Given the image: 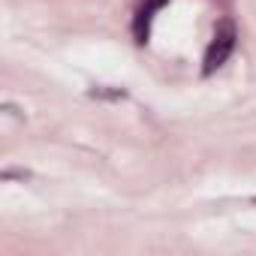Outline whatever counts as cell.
<instances>
[{"mask_svg": "<svg viewBox=\"0 0 256 256\" xmlns=\"http://www.w3.org/2000/svg\"><path fill=\"white\" fill-rule=\"evenodd\" d=\"M166 6V0H142L139 10H136V18H133V36L136 42H148V34H151V22H154V12Z\"/></svg>", "mask_w": 256, "mask_h": 256, "instance_id": "cell-2", "label": "cell"}, {"mask_svg": "<svg viewBox=\"0 0 256 256\" xmlns=\"http://www.w3.org/2000/svg\"><path fill=\"white\" fill-rule=\"evenodd\" d=\"M235 40H238L235 24H232L229 18H223V22H220V28L214 30V40H211L208 52H205V66H202V72H205V76H211L214 70H220V66L226 64V58H229V54H232V48H235Z\"/></svg>", "mask_w": 256, "mask_h": 256, "instance_id": "cell-1", "label": "cell"}]
</instances>
